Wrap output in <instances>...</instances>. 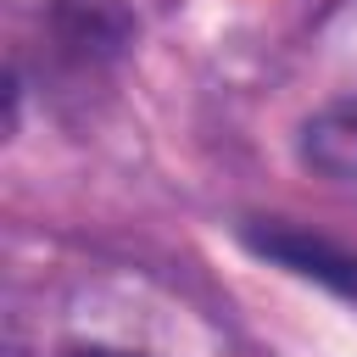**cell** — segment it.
I'll list each match as a JSON object with an SVG mask.
<instances>
[{"label":"cell","mask_w":357,"mask_h":357,"mask_svg":"<svg viewBox=\"0 0 357 357\" xmlns=\"http://www.w3.org/2000/svg\"><path fill=\"white\" fill-rule=\"evenodd\" d=\"M50 33L78 61H106L134 39V17L123 0H50Z\"/></svg>","instance_id":"cell-1"},{"label":"cell","mask_w":357,"mask_h":357,"mask_svg":"<svg viewBox=\"0 0 357 357\" xmlns=\"http://www.w3.org/2000/svg\"><path fill=\"white\" fill-rule=\"evenodd\" d=\"M301 156L324 178H357V89L329 100L307 128H301Z\"/></svg>","instance_id":"cell-2"},{"label":"cell","mask_w":357,"mask_h":357,"mask_svg":"<svg viewBox=\"0 0 357 357\" xmlns=\"http://www.w3.org/2000/svg\"><path fill=\"white\" fill-rule=\"evenodd\" d=\"M251 245H257L262 257H279V262L296 268V273H312V279L335 284V290H357V262L340 257L329 240H307V234H296V229H268V234H251Z\"/></svg>","instance_id":"cell-3"},{"label":"cell","mask_w":357,"mask_h":357,"mask_svg":"<svg viewBox=\"0 0 357 357\" xmlns=\"http://www.w3.org/2000/svg\"><path fill=\"white\" fill-rule=\"evenodd\" d=\"M67 357H134V351H117V346H78V351H67Z\"/></svg>","instance_id":"cell-4"}]
</instances>
